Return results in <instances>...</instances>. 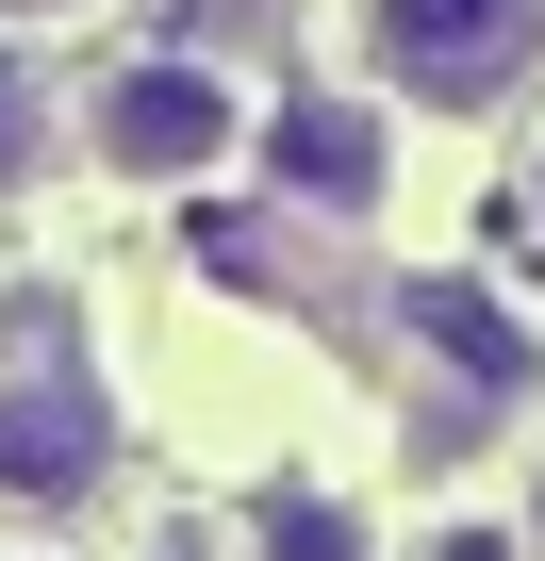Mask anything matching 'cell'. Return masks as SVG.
Returning <instances> with one entry per match:
<instances>
[{
  "label": "cell",
  "instance_id": "cell-1",
  "mask_svg": "<svg viewBox=\"0 0 545 561\" xmlns=\"http://www.w3.org/2000/svg\"><path fill=\"white\" fill-rule=\"evenodd\" d=\"M348 50L413 116H496L512 83H545V0H348Z\"/></svg>",
  "mask_w": 545,
  "mask_h": 561
},
{
  "label": "cell",
  "instance_id": "cell-2",
  "mask_svg": "<svg viewBox=\"0 0 545 561\" xmlns=\"http://www.w3.org/2000/svg\"><path fill=\"white\" fill-rule=\"evenodd\" d=\"M116 479V380L67 347V314L0 331V495L18 512H83Z\"/></svg>",
  "mask_w": 545,
  "mask_h": 561
},
{
  "label": "cell",
  "instance_id": "cell-3",
  "mask_svg": "<svg viewBox=\"0 0 545 561\" xmlns=\"http://www.w3.org/2000/svg\"><path fill=\"white\" fill-rule=\"evenodd\" d=\"M248 149V83L215 50H116L83 83V165L100 182H215Z\"/></svg>",
  "mask_w": 545,
  "mask_h": 561
},
{
  "label": "cell",
  "instance_id": "cell-4",
  "mask_svg": "<svg viewBox=\"0 0 545 561\" xmlns=\"http://www.w3.org/2000/svg\"><path fill=\"white\" fill-rule=\"evenodd\" d=\"M248 133H264V165H282L315 215H381V182H397V133L364 100H282V116H248Z\"/></svg>",
  "mask_w": 545,
  "mask_h": 561
},
{
  "label": "cell",
  "instance_id": "cell-5",
  "mask_svg": "<svg viewBox=\"0 0 545 561\" xmlns=\"http://www.w3.org/2000/svg\"><path fill=\"white\" fill-rule=\"evenodd\" d=\"M397 331H413L446 380H479V397H529V364H545V347H529V314H512V298H479V280H397Z\"/></svg>",
  "mask_w": 545,
  "mask_h": 561
},
{
  "label": "cell",
  "instance_id": "cell-6",
  "mask_svg": "<svg viewBox=\"0 0 545 561\" xmlns=\"http://www.w3.org/2000/svg\"><path fill=\"white\" fill-rule=\"evenodd\" d=\"M34 165H50V83H34V50H18V34H0V198H18Z\"/></svg>",
  "mask_w": 545,
  "mask_h": 561
},
{
  "label": "cell",
  "instance_id": "cell-7",
  "mask_svg": "<svg viewBox=\"0 0 545 561\" xmlns=\"http://www.w3.org/2000/svg\"><path fill=\"white\" fill-rule=\"evenodd\" d=\"M264 561H364V528L331 495H282V512H264Z\"/></svg>",
  "mask_w": 545,
  "mask_h": 561
},
{
  "label": "cell",
  "instance_id": "cell-8",
  "mask_svg": "<svg viewBox=\"0 0 545 561\" xmlns=\"http://www.w3.org/2000/svg\"><path fill=\"white\" fill-rule=\"evenodd\" d=\"M18 18H67V0H0V34H18Z\"/></svg>",
  "mask_w": 545,
  "mask_h": 561
},
{
  "label": "cell",
  "instance_id": "cell-9",
  "mask_svg": "<svg viewBox=\"0 0 545 561\" xmlns=\"http://www.w3.org/2000/svg\"><path fill=\"white\" fill-rule=\"evenodd\" d=\"M529 545H545V462H529Z\"/></svg>",
  "mask_w": 545,
  "mask_h": 561
},
{
  "label": "cell",
  "instance_id": "cell-10",
  "mask_svg": "<svg viewBox=\"0 0 545 561\" xmlns=\"http://www.w3.org/2000/svg\"><path fill=\"white\" fill-rule=\"evenodd\" d=\"M529 231H545V182H529Z\"/></svg>",
  "mask_w": 545,
  "mask_h": 561
}]
</instances>
